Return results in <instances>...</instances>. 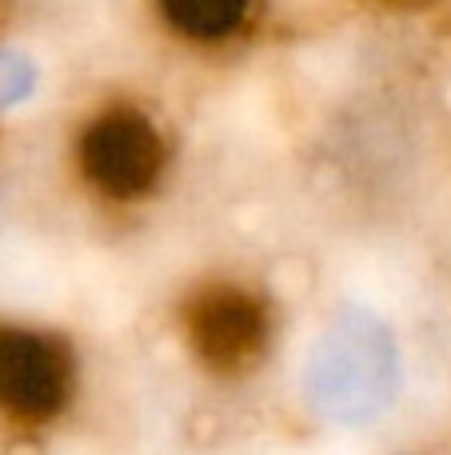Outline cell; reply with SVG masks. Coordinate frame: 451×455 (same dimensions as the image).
<instances>
[{
    "label": "cell",
    "instance_id": "1",
    "mask_svg": "<svg viewBox=\"0 0 451 455\" xmlns=\"http://www.w3.org/2000/svg\"><path fill=\"white\" fill-rule=\"evenodd\" d=\"M172 164V140L156 112L132 96L100 100L72 136V168L104 204H140L156 196Z\"/></svg>",
    "mask_w": 451,
    "mask_h": 455
},
{
    "label": "cell",
    "instance_id": "5",
    "mask_svg": "<svg viewBox=\"0 0 451 455\" xmlns=\"http://www.w3.org/2000/svg\"><path fill=\"white\" fill-rule=\"evenodd\" d=\"M364 4H376V8H420V4H428V0H364Z\"/></svg>",
    "mask_w": 451,
    "mask_h": 455
},
{
    "label": "cell",
    "instance_id": "3",
    "mask_svg": "<svg viewBox=\"0 0 451 455\" xmlns=\"http://www.w3.org/2000/svg\"><path fill=\"white\" fill-rule=\"evenodd\" d=\"M72 347L52 331L0 323V416L20 427L52 424L72 400Z\"/></svg>",
    "mask_w": 451,
    "mask_h": 455
},
{
    "label": "cell",
    "instance_id": "4",
    "mask_svg": "<svg viewBox=\"0 0 451 455\" xmlns=\"http://www.w3.org/2000/svg\"><path fill=\"white\" fill-rule=\"evenodd\" d=\"M148 16L168 44L220 56L256 36L264 0H148Z\"/></svg>",
    "mask_w": 451,
    "mask_h": 455
},
{
    "label": "cell",
    "instance_id": "2",
    "mask_svg": "<svg viewBox=\"0 0 451 455\" xmlns=\"http://www.w3.org/2000/svg\"><path fill=\"white\" fill-rule=\"evenodd\" d=\"M192 355L216 376H244L264 360L272 339V307L260 291L232 280L196 288L180 307Z\"/></svg>",
    "mask_w": 451,
    "mask_h": 455
}]
</instances>
